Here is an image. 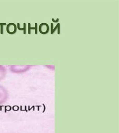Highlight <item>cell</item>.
<instances>
[{"mask_svg":"<svg viewBox=\"0 0 119 133\" xmlns=\"http://www.w3.org/2000/svg\"><path fill=\"white\" fill-rule=\"evenodd\" d=\"M39 29L42 34H47L49 31V26L47 24L43 23L39 26Z\"/></svg>","mask_w":119,"mask_h":133,"instance_id":"obj_2","label":"cell"},{"mask_svg":"<svg viewBox=\"0 0 119 133\" xmlns=\"http://www.w3.org/2000/svg\"><path fill=\"white\" fill-rule=\"evenodd\" d=\"M8 98V93L6 89L0 86V105L4 103Z\"/></svg>","mask_w":119,"mask_h":133,"instance_id":"obj_1","label":"cell"},{"mask_svg":"<svg viewBox=\"0 0 119 133\" xmlns=\"http://www.w3.org/2000/svg\"><path fill=\"white\" fill-rule=\"evenodd\" d=\"M35 28H31L30 24L28 23V34H31V29H35V34H37V23H35Z\"/></svg>","mask_w":119,"mask_h":133,"instance_id":"obj_3","label":"cell"},{"mask_svg":"<svg viewBox=\"0 0 119 133\" xmlns=\"http://www.w3.org/2000/svg\"><path fill=\"white\" fill-rule=\"evenodd\" d=\"M52 20L53 21V22H58L59 21V19H57V21H54V19H52Z\"/></svg>","mask_w":119,"mask_h":133,"instance_id":"obj_4","label":"cell"}]
</instances>
